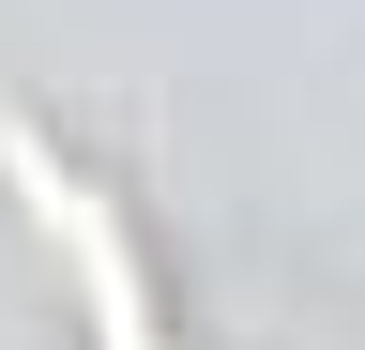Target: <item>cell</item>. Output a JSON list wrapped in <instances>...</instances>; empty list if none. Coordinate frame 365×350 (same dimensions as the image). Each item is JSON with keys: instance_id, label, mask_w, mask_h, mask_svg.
<instances>
[{"instance_id": "obj_1", "label": "cell", "mask_w": 365, "mask_h": 350, "mask_svg": "<svg viewBox=\"0 0 365 350\" xmlns=\"http://www.w3.org/2000/svg\"><path fill=\"white\" fill-rule=\"evenodd\" d=\"M0 183L31 198L46 259L76 274V320H91V350H168V320H153V274H137V229L107 213V183H91V168H61V153L31 138L16 107H0Z\"/></svg>"}]
</instances>
